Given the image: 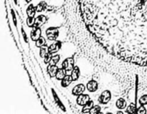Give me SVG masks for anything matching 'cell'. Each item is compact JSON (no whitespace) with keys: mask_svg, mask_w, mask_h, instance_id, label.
Masks as SVG:
<instances>
[{"mask_svg":"<svg viewBox=\"0 0 147 114\" xmlns=\"http://www.w3.org/2000/svg\"><path fill=\"white\" fill-rule=\"evenodd\" d=\"M58 67L57 65H48L47 67V71L48 74L51 78H54L56 76L57 72L58 70Z\"/></svg>","mask_w":147,"mask_h":114,"instance_id":"8fae6325","label":"cell"},{"mask_svg":"<svg viewBox=\"0 0 147 114\" xmlns=\"http://www.w3.org/2000/svg\"><path fill=\"white\" fill-rule=\"evenodd\" d=\"M47 21V17L46 16L41 14V15H39L38 17L35 18V22H34V27H40L45 24Z\"/></svg>","mask_w":147,"mask_h":114,"instance_id":"9c48e42d","label":"cell"},{"mask_svg":"<svg viewBox=\"0 0 147 114\" xmlns=\"http://www.w3.org/2000/svg\"><path fill=\"white\" fill-rule=\"evenodd\" d=\"M74 64L75 60L73 57H67L62 63V67H63L67 71V73H70L74 68Z\"/></svg>","mask_w":147,"mask_h":114,"instance_id":"277c9868","label":"cell"},{"mask_svg":"<svg viewBox=\"0 0 147 114\" xmlns=\"http://www.w3.org/2000/svg\"><path fill=\"white\" fill-rule=\"evenodd\" d=\"M116 114H124V113H123V112L121 111H119L116 112Z\"/></svg>","mask_w":147,"mask_h":114,"instance_id":"f546056e","label":"cell"},{"mask_svg":"<svg viewBox=\"0 0 147 114\" xmlns=\"http://www.w3.org/2000/svg\"><path fill=\"white\" fill-rule=\"evenodd\" d=\"M116 106L119 110H123V109H126V107H127V102L124 98H120L116 101Z\"/></svg>","mask_w":147,"mask_h":114,"instance_id":"7c38bea8","label":"cell"},{"mask_svg":"<svg viewBox=\"0 0 147 114\" xmlns=\"http://www.w3.org/2000/svg\"><path fill=\"white\" fill-rule=\"evenodd\" d=\"M25 1L27 3H30V2H31L32 1V0H25Z\"/></svg>","mask_w":147,"mask_h":114,"instance_id":"4dcf8cb0","label":"cell"},{"mask_svg":"<svg viewBox=\"0 0 147 114\" xmlns=\"http://www.w3.org/2000/svg\"><path fill=\"white\" fill-rule=\"evenodd\" d=\"M80 71L79 67H78V66H75L73 70H72L71 74H70V76H71L72 78H73V81H76V80L79 78V77H80Z\"/></svg>","mask_w":147,"mask_h":114,"instance_id":"e0dca14e","label":"cell"},{"mask_svg":"<svg viewBox=\"0 0 147 114\" xmlns=\"http://www.w3.org/2000/svg\"><path fill=\"white\" fill-rule=\"evenodd\" d=\"M66 76H67V71L63 67H61V68H59L58 70H57L55 78L57 80H62Z\"/></svg>","mask_w":147,"mask_h":114,"instance_id":"9a60e30c","label":"cell"},{"mask_svg":"<svg viewBox=\"0 0 147 114\" xmlns=\"http://www.w3.org/2000/svg\"><path fill=\"white\" fill-rule=\"evenodd\" d=\"M27 14L29 17H34L36 12H37V9H36V7H34L32 4H30L27 8Z\"/></svg>","mask_w":147,"mask_h":114,"instance_id":"5bb4252c","label":"cell"},{"mask_svg":"<svg viewBox=\"0 0 147 114\" xmlns=\"http://www.w3.org/2000/svg\"><path fill=\"white\" fill-rule=\"evenodd\" d=\"M11 14H12V17H13V21H14V25H17V20H16V17H15V14H14V10H11Z\"/></svg>","mask_w":147,"mask_h":114,"instance_id":"f1b7e54d","label":"cell"},{"mask_svg":"<svg viewBox=\"0 0 147 114\" xmlns=\"http://www.w3.org/2000/svg\"><path fill=\"white\" fill-rule=\"evenodd\" d=\"M86 87L83 84L80 83V84H78L75 86L72 90V94L75 96H78L80 95L83 94L86 90Z\"/></svg>","mask_w":147,"mask_h":114,"instance_id":"52a82bcc","label":"cell"},{"mask_svg":"<svg viewBox=\"0 0 147 114\" xmlns=\"http://www.w3.org/2000/svg\"><path fill=\"white\" fill-rule=\"evenodd\" d=\"M60 59V56L59 55H53L52 57L51 60H50L49 65H56L57 63H59Z\"/></svg>","mask_w":147,"mask_h":114,"instance_id":"7402d4cb","label":"cell"},{"mask_svg":"<svg viewBox=\"0 0 147 114\" xmlns=\"http://www.w3.org/2000/svg\"><path fill=\"white\" fill-rule=\"evenodd\" d=\"M34 22H35V18L34 17H27V24L29 27H32V28L34 25Z\"/></svg>","mask_w":147,"mask_h":114,"instance_id":"cb8c5ba5","label":"cell"},{"mask_svg":"<svg viewBox=\"0 0 147 114\" xmlns=\"http://www.w3.org/2000/svg\"><path fill=\"white\" fill-rule=\"evenodd\" d=\"M47 39L50 41H55L58 37L59 30L57 27H49L45 32Z\"/></svg>","mask_w":147,"mask_h":114,"instance_id":"3957f363","label":"cell"},{"mask_svg":"<svg viewBox=\"0 0 147 114\" xmlns=\"http://www.w3.org/2000/svg\"><path fill=\"white\" fill-rule=\"evenodd\" d=\"M73 81V78L70 75H67L63 80H61V86L63 88H67L70 86L72 83V82Z\"/></svg>","mask_w":147,"mask_h":114,"instance_id":"4fadbf2b","label":"cell"},{"mask_svg":"<svg viewBox=\"0 0 147 114\" xmlns=\"http://www.w3.org/2000/svg\"><path fill=\"white\" fill-rule=\"evenodd\" d=\"M139 103L142 105V106H146V105H147V94L143 95L139 99Z\"/></svg>","mask_w":147,"mask_h":114,"instance_id":"d4e9b609","label":"cell"},{"mask_svg":"<svg viewBox=\"0 0 147 114\" xmlns=\"http://www.w3.org/2000/svg\"><path fill=\"white\" fill-rule=\"evenodd\" d=\"M101 112V107L99 105H94L93 109L89 112V114H98Z\"/></svg>","mask_w":147,"mask_h":114,"instance_id":"603a6c76","label":"cell"},{"mask_svg":"<svg viewBox=\"0 0 147 114\" xmlns=\"http://www.w3.org/2000/svg\"><path fill=\"white\" fill-rule=\"evenodd\" d=\"M111 99V93L109 90H103L98 98V101L102 105H106L109 103Z\"/></svg>","mask_w":147,"mask_h":114,"instance_id":"7a4b0ae2","label":"cell"},{"mask_svg":"<svg viewBox=\"0 0 147 114\" xmlns=\"http://www.w3.org/2000/svg\"><path fill=\"white\" fill-rule=\"evenodd\" d=\"M90 101V96L88 94H84V93L78 96L77 99H76V102H77L78 105H79V106H84L85 105L87 104Z\"/></svg>","mask_w":147,"mask_h":114,"instance_id":"5b68a950","label":"cell"},{"mask_svg":"<svg viewBox=\"0 0 147 114\" xmlns=\"http://www.w3.org/2000/svg\"><path fill=\"white\" fill-rule=\"evenodd\" d=\"M14 1H15V2H16V1H17V0H14Z\"/></svg>","mask_w":147,"mask_h":114,"instance_id":"836d02e7","label":"cell"},{"mask_svg":"<svg viewBox=\"0 0 147 114\" xmlns=\"http://www.w3.org/2000/svg\"><path fill=\"white\" fill-rule=\"evenodd\" d=\"M45 45H46V40L44 37H42V36H41V37L35 42L36 47H39V48H40L42 46Z\"/></svg>","mask_w":147,"mask_h":114,"instance_id":"44dd1931","label":"cell"},{"mask_svg":"<svg viewBox=\"0 0 147 114\" xmlns=\"http://www.w3.org/2000/svg\"><path fill=\"white\" fill-rule=\"evenodd\" d=\"M49 53V47L47 45H45L42 46L40 48V57L44 58L45 56L46 55Z\"/></svg>","mask_w":147,"mask_h":114,"instance_id":"ac0fdd59","label":"cell"},{"mask_svg":"<svg viewBox=\"0 0 147 114\" xmlns=\"http://www.w3.org/2000/svg\"><path fill=\"white\" fill-rule=\"evenodd\" d=\"M47 8V3L45 1H42L41 2L39 3L36 7V9H37V12H40V11H44Z\"/></svg>","mask_w":147,"mask_h":114,"instance_id":"ffe728a7","label":"cell"},{"mask_svg":"<svg viewBox=\"0 0 147 114\" xmlns=\"http://www.w3.org/2000/svg\"><path fill=\"white\" fill-rule=\"evenodd\" d=\"M42 30L40 27H33L32 29L31 33H30V37L32 41L36 42L40 37H41Z\"/></svg>","mask_w":147,"mask_h":114,"instance_id":"8992f818","label":"cell"},{"mask_svg":"<svg viewBox=\"0 0 147 114\" xmlns=\"http://www.w3.org/2000/svg\"><path fill=\"white\" fill-rule=\"evenodd\" d=\"M22 34L23 35V37H24V41L26 42H27V34H26L25 32H24V29H22Z\"/></svg>","mask_w":147,"mask_h":114,"instance_id":"83f0119b","label":"cell"},{"mask_svg":"<svg viewBox=\"0 0 147 114\" xmlns=\"http://www.w3.org/2000/svg\"><path fill=\"white\" fill-rule=\"evenodd\" d=\"M86 88L90 93H94L98 88V82L96 80H90L86 84Z\"/></svg>","mask_w":147,"mask_h":114,"instance_id":"ba28073f","label":"cell"},{"mask_svg":"<svg viewBox=\"0 0 147 114\" xmlns=\"http://www.w3.org/2000/svg\"><path fill=\"white\" fill-rule=\"evenodd\" d=\"M61 42L60 41H57L51 44L50 45V47H49V53H52V54L57 53L59 51V50L60 49V47H61Z\"/></svg>","mask_w":147,"mask_h":114,"instance_id":"30bf717a","label":"cell"},{"mask_svg":"<svg viewBox=\"0 0 147 114\" xmlns=\"http://www.w3.org/2000/svg\"><path fill=\"white\" fill-rule=\"evenodd\" d=\"M146 108L144 107V106H142V105H140V106L138 108L137 111H136V114H146Z\"/></svg>","mask_w":147,"mask_h":114,"instance_id":"484cf974","label":"cell"},{"mask_svg":"<svg viewBox=\"0 0 147 114\" xmlns=\"http://www.w3.org/2000/svg\"><path fill=\"white\" fill-rule=\"evenodd\" d=\"M89 31L109 51L147 63V0H79Z\"/></svg>","mask_w":147,"mask_h":114,"instance_id":"6da1fadb","label":"cell"},{"mask_svg":"<svg viewBox=\"0 0 147 114\" xmlns=\"http://www.w3.org/2000/svg\"><path fill=\"white\" fill-rule=\"evenodd\" d=\"M52 57H53V54H52V53H47V54L45 56L44 58H43L44 59V63H45V64H49L50 62V60H51Z\"/></svg>","mask_w":147,"mask_h":114,"instance_id":"4316f807","label":"cell"},{"mask_svg":"<svg viewBox=\"0 0 147 114\" xmlns=\"http://www.w3.org/2000/svg\"><path fill=\"white\" fill-rule=\"evenodd\" d=\"M98 114H103V113H102V112H100V113H98Z\"/></svg>","mask_w":147,"mask_h":114,"instance_id":"d6a6232c","label":"cell"},{"mask_svg":"<svg viewBox=\"0 0 147 114\" xmlns=\"http://www.w3.org/2000/svg\"><path fill=\"white\" fill-rule=\"evenodd\" d=\"M136 111V105L135 103H131L126 107V113L127 114H134Z\"/></svg>","mask_w":147,"mask_h":114,"instance_id":"d6986e66","label":"cell"},{"mask_svg":"<svg viewBox=\"0 0 147 114\" xmlns=\"http://www.w3.org/2000/svg\"><path fill=\"white\" fill-rule=\"evenodd\" d=\"M93 106H94V103H93V101L90 100L87 104L85 105L84 106H83V109H82V113H89V112H90V110L93 109Z\"/></svg>","mask_w":147,"mask_h":114,"instance_id":"2e32d148","label":"cell"},{"mask_svg":"<svg viewBox=\"0 0 147 114\" xmlns=\"http://www.w3.org/2000/svg\"><path fill=\"white\" fill-rule=\"evenodd\" d=\"M106 114H113L112 113H107Z\"/></svg>","mask_w":147,"mask_h":114,"instance_id":"1f68e13d","label":"cell"}]
</instances>
